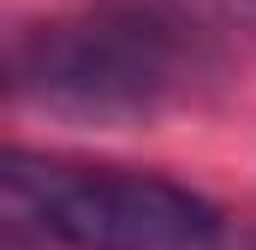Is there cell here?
<instances>
[{"label":"cell","instance_id":"cell-1","mask_svg":"<svg viewBox=\"0 0 256 250\" xmlns=\"http://www.w3.org/2000/svg\"><path fill=\"white\" fill-rule=\"evenodd\" d=\"M214 72V48L173 0H96L12 36V96L78 125H143Z\"/></svg>","mask_w":256,"mask_h":250},{"label":"cell","instance_id":"cell-2","mask_svg":"<svg viewBox=\"0 0 256 250\" xmlns=\"http://www.w3.org/2000/svg\"><path fill=\"white\" fill-rule=\"evenodd\" d=\"M6 220L60 250H220L226 220L202 190L137 167H60L24 149L0 167Z\"/></svg>","mask_w":256,"mask_h":250},{"label":"cell","instance_id":"cell-3","mask_svg":"<svg viewBox=\"0 0 256 250\" xmlns=\"http://www.w3.org/2000/svg\"><path fill=\"white\" fill-rule=\"evenodd\" d=\"M214 6H220L226 18H238V24H244V30L256 36V0H214Z\"/></svg>","mask_w":256,"mask_h":250}]
</instances>
